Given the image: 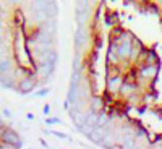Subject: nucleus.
Returning a JSON list of instances; mask_svg holds the SVG:
<instances>
[{"instance_id":"nucleus-1","label":"nucleus","mask_w":162,"mask_h":149,"mask_svg":"<svg viewBox=\"0 0 162 149\" xmlns=\"http://www.w3.org/2000/svg\"><path fill=\"white\" fill-rule=\"evenodd\" d=\"M39 86L37 83V78H36V74L31 73V74H28V76L25 78H21L18 84H16V93H20V94H34L36 93V88Z\"/></svg>"},{"instance_id":"nucleus-2","label":"nucleus","mask_w":162,"mask_h":149,"mask_svg":"<svg viewBox=\"0 0 162 149\" xmlns=\"http://www.w3.org/2000/svg\"><path fill=\"white\" fill-rule=\"evenodd\" d=\"M91 37H92V34H91V31H89V26H88V28H81V26L76 28V32H75V37H73V44H75L76 52L83 54L86 44L89 42Z\"/></svg>"},{"instance_id":"nucleus-3","label":"nucleus","mask_w":162,"mask_h":149,"mask_svg":"<svg viewBox=\"0 0 162 149\" xmlns=\"http://www.w3.org/2000/svg\"><path fill=\"white\" fill-rule=\"evenodd\" d=\"M133 49V41L130 39H120V42L117 44V57L122 65H130V55Z\"/></svg>"},{"instance_id":"nucleus-4","label":"nucleus","mask_w":162,"mask_h":149,"mask_svg":"<svg viewBox=\"0 0 162 149\" xmlns=\"http://www.w3.org/2000/svg\"><path fill=\"white\" fill-rule=\"evenodd\" d=\"M123 73L120 74H114V76H107L106 79V94L109 96H118V91L122 88V84H123Z\"/></svg>"},{"instance_id":"nucleus-5","label":"nucleus","mask_w":162,"mask_h":149,"mask_svg":"<svg viewBox=\"0 0 162 149\" xmlns=\"http://www.w3.org/2000/svg\"><path fill=\"white\" fill-rule=\"evenodd\" d=\"M0 141H5V143H8V144H13L16 149H20L23 146V141L20 138V135L16 133L13 128H10V127H3L2 136H0Z\"/></svg>"},{"instance_id":"nucleus-6","label":"nucleus","mask_w":162,"mask_h":149,"mask_svg":"<svg viewBox=\"0 0 162 149\" xmlns=\"http://www.w3.org/2000/svg\"><path fill=\"white\" fill-rule=\"evenodd\" d=\"M138 93H141L140 84L136 81H131V79H125L118 91V96H122L123 99H128V97H131L133 94H138Z\"/></svg>"},{"instance_id":"nucleus-7","label":"nucleus","mask_w":162,"mask_h":149,"mask_svg":"<svg viewBox=\"0 0 162 149\" xmlns=\"http://www.w3.org/2000/svg\"><path fill=\"white\" fill-rule=\"evenodd\" d=\"M88 109H89V110H92V112H96V113H101L104 110H107V102H106V99H104L102 96L96 94V96L91 97Z\"/></svg>"},{"instance_id":"nucleus-8","label":"nucleus","mask_w":162,"mask_h":149,"mask_svg":"<svg viewBox=\"0 0 162 149\" xmlns=\"http://www.w3.org/2000/svg\"><path fill=\"white\" fill-rule=\"evenodd\" d=\"M104 23L110 28H115V26H122L120 25V15L117 10H107L106 15H104Z\"/></svg>"},{"instance_id":"nucleus-9","label":"nucleus","mask_w":162,"mask_h":149,"mask_svg":"<svg viewBox=\"0 0 162 149\" xmlns=\"http://www.w3.org/2000/svg\"><path fill=\"white\" fill-rule=\"evenodd\" d=\"M39 26V29L42 31L44 34H47V36L50 37H55V34H57V23L55 20H45L44 23H40Z\"/></svg>"},{"instance_id":"nucleus-10","label":"nucleus","mask_w":162,"mask_h":149,"mask_svg":"<svg viewBox=\"0 0 162 149\" xmlns=\"http://www.w3.org/2000/svg\"><path fill=\"white\" fill-rule=\"evenodd\" d=\"M148 136H149V133H148L146 127H143L141 123H136V128H135V139H136V141H146Z\"/></svg>"},{"instance_id":"nucleus-11","label":"nucleus","mask_w":162,"mask_h":149,"mask_svg":"<svg viewBox=\"0 0 162 149\" xmlns=\"http://www.w3.org/2000/svg\"><path fill=\"white\" fill-rule=\"evenodd\" d=\"M146 65H162L160 63V57L156 52V49H149L148 57H146Z\"/></svg>"},{"instance_id":"nucleus-12","label":"nucleus","mask_w":162,"mask_h":149,"mask_svg":"<svg viewBox=\"0 0 162 149\" xmlns=\"http://www.w3.org/2000/svg\"><path fill=\"white\" fill-rule=\"evenodd\" d=\"M50 135H54L55 138H60V139H67V141H71V138L68 136L67 133H63V131H57V130H50L49 131Z\"/></svg>"},{"instance_id":"nucleus-13","label":"nucleus","mask_w":162,"mask_h":149,"mask_svg":"<svg viewBox=\"0 0 162 149\" xmlns=\"http://www.w3.org/2000/svg\"><path fill=\"white\" fill-rule=\"evenodd\" d=\"M47 94H50V88H40V89H37L33 96H34V97H45Z\"/></svg>"},{"instance_id":"nucleus-14","label":"nucleus","mask_w":162,"mask_h":149,"mask_svg":"<svg viewBox=\"0 0 162 149\" xmlns=\"http://www.w3.org/2000/svg\"><path fill=\"white\" fill-rule=\"evenodd\" d=\"M57 123H62V120L59 117H49V118H45V125H57Z\"/></svg>"},{"instance_id":"nucleus-15","label":"nucleus","mask_w":162,"mask_h":149,"mask_svg":"<svg viewBox=\"0 0 162 149\" xmlns=\"http://www.w3.org/2000/svg\"><path fill=\"white\" fill-rule=\"evenodd\" d=\"M0 149H16L13 144H8V143L5 141H0Z\"/></svg>"},{"instance_id":"nucleus-16","label":"nucleus","mask_w":162,"mask_h":149,"mask_svg":"<svg viewBox=\"0 0 162 149\" xmlns=\"http://www.w3.org/2000/svg\"><path fill=\"white\" fill-rule=\"evenodd\" d=\"M2 115H3L5 118H11V117H13V113H11V110H10V109H7V107H5L3 110H2Z\"/></svg>"},{"instance_id":"nucleus-17","label":"nucleus","mask_w":162,"mask_h":149,"mask_svg":"<svg viewBox=\"0 0 162 149\" xmlns=\"http://www.w3.org/2000/svg\"><path fill=\"white\" fill-rule=\"evenodd\" d=\"M42 112H44V115H45V117H49V115H50V105H49V104H45L44 109H42Z\"/></svg>"},{"instance_id":"nucleus-18","label":"nucleus","mask_w":162,"mask_h":149,"mask_svg":"<svg viewBox=\"0 0 162 149\" xmlns=\"http://www.w3.org/2000/svg\"><path fill=\"white\" fill-rule=\"evenodd\" d=\"M40 144H42V146H44V147H49V144H47V143H45V141H44V139H40Z\"/></svg>"},{"instance_id":"nucleus-19","label":"nucleus","mask_w":162,"mask_h":149,"mask_svg":"<svg viewBox=\"0 0 162 149\" xmlns=\"http://www.w3.org/2000/svg\"><path fill=\"white\" fill-rule=\"evenodd\" d=\"M26 117H28V120H34V115H33V113H28Z\"/></svg>"}]
</instances>
